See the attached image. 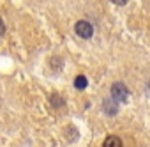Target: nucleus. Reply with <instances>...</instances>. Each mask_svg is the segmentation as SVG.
Returning <instances> with one entry per match:
<instances>
[{"mask_svg": "<svg viewBox=\"0 0 150 147\" xmlns=\"http://www.w3.org/2000/svg\"><path fill=\"white\" fill-rule=\"evenodd\" d=\"M127 96H129V91H127V87H125L122 82L113 83V87H111V98H113L117 103H124V101L127 99Z\"/></svg>", "mask_w": 150, "mask_h": 147, "instance_id": "nucleus-1", "label": "nucleus"}, {"mask_svg": "<svg viewBox=\"0 0 150 147\" xmlns=\"http://www.w3.org/2000/svg\"><path fill=\"white\" fill-rule=\"evenodd\" d=\"M104 112L110 113V115H115V113H117V101H115L113 98L104 101Z\"/></svg>", "mask_w": 150, "mask_h": 147, "instance_id": "nucleus-4", "label": "nucleus"}, {"mask_svg": "<svg viewBox=\"0 0 150 147\" xmlns=\"http://www.w3.org/2000/svg\"><path fill=\"white\" fill-rule=\"evenodd\" d=\"M103 147H122V140H120L118 136H115V135H111V136H108V138L104 140V143H103Z\"/></svg>", "mask_w": 150, "mask_h": 147, "instance_id": "nucleus-3", "label": "nucleus"}, {"mask_svg": "<svg viewBox=\"0 0 150 147\" xmlns=\"http://www.w3.org/2000/svg\"><path fill=\"white\" fill-rule=\"evenodd\" d=\"M6 34V23H4V20L0 18V37H2Z\"/></svg>", "mask_w": 150, "mask_h": 147, "instance_id": "nucleus-6", "label": "nucleus"}, {"mask_svg": "<svg viewBox=\"0 0 150 147\" xmlns=\"http://www.w3.org/2000/svg\"><path fill=\"white\" fill-rule=\"evenodd\" d=\"M87 85H88V80H87V76L80 75V76H76V78H74V87H76V89L83 91V89H85Z\"/></svg>", "mask_w": 150, "mask_h": 147, "instance_id": "nucleus-5", "label": "nucleus"}, {"mask_svg": "<svg viewBox=\"0 0 150 147\" xmlns=\"http://www.w3.org/2000/svg\"><path fill=\"white\" fill-rule=\"evenodd\" d=\"M148 91H150V83H148Z\"/></svg>", "mask_w": 150, "mask_h": 147, "instance_id": "nucleus-8", "label": "nucleus"}, {"mask_svg": "<svg viewBox=\"0 0 150 147\" xmlns=\"http://www.w3.org/2000/svg\"><path fill=\"white\" fill-rule=\"evenodd\" d=\"M111 2L117 6H124V4H127V0H111Z\"/></svg>", "mask_w": 150, "mask_h": 147, "instance_id": "nucleus-7", "label": "nucleus"}, {"mask_svg": "<svg viewBox=\"0 0 150 147\" xmlns=\"http://www.w3.org/2000/svg\"><path fill=\"white\" fill-rule=\"evenodd\" d=\"M74 30H76V34L83 39H90L92 34H94V27L92 23H88L87 20H80L76 25H74Z\"/></svg>", "mask_w": 150, "mask_h": 147, "instance_id": "nucleus-2", "label": "nucleus"}]
</instances>
